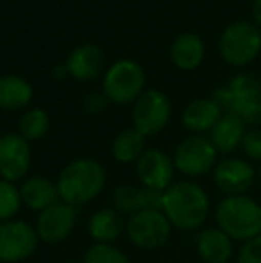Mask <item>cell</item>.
<instances>
[{
  "label": "cell",
  "mask_w": 261,
  "mask_h": 263,
  "mask_svg": "<svg viewBox=\"0 0 261 263\" xmlns=\"http://www.w3.org/2000/svg\"><path fill=\"white\" fill-rule=\"evenodd\" d=\"M56 184L61 201L75 208L93 201L104 190L106 170L95 159H75L61 170Z\"/></svg>",
  "instance_id": "1"
},
{
  "label": "cell",
  "mask_w": 261,
  "mask_h": 263,
  "mask_svg": "<svg viewBox=\"0 0 261 263\" xmlns=\"http://www.w3.org/2000/svg\"><path fill=\"white\" fill-rule=\"evenodd\" d=\"M209 211L208 194L192 181L172 184L163 194V213L179 229H197L204 224Z\"/></svg>",
  "instance_id": "2"
},
{
  "label": "cell",
  "mask_w": 261,
  "mask_h": 263,
  "mask_svg": "<svg viewBox=\"0 0 261 263\" xmlns=\"http://www.w3.org/2000/svg\"><path fill=\"white\" fill-rule=\"evenodd\" d=\"M216 224L231 240H247L261 235V206L247 195H229L216 208Z\"/></svg>",
  "instance_id": "3"
},
{
  "label": "cell",
  "mask_w": 261,
  "mask_h": 263,
  "mask_svg": "<svg viewBox=\"0 0 261 263\" xmlns=\"http://www.w3.org/2000/svg\"><path fill=\"white\" fill-rule=\"evenodd\" d=\"M218 52L234 68L249 66L261 54V29L254 22H233L220 34Z\"/></svg>",
  "instance_id": "4"
},
{
  "label": "cell",
  "mask_w": 261,
  "mask_h": 263,
  "mask_svg": "<svg viewBox=\"0 0 261 263\" xmlns=\"http://www.w3.org/2000/svg\"><path fill=\"white\" fill-rule=\"evenodd\" d=\"M147 77L142 65L132 59H118L108 66L102 77V93L118 106L134 104L145 91Z\"/></svg>",
  "instance_id": "5"
},
{
  "label": "cell",
  "mask_w": 261,
  "mask_h": 263,
  "mask_svg": "<svg viewBox=\"0 0 261 263\" xmlns=\"http://www.w3.org/2000/svg\"><path fill=\"white\" fill-rule=\"evenodd\" d=\"M172 115L170 99L159 90H145L132 104V124L143 136H152L167 127Z\"/></svg>",
  "instance_id": "6"
},
{
  "label": "cell",
  "mask_w": 261,
  "mask_h": 263,
  "mask_svg": "<svg viewBox=\"0 0 261 263\" xmlns=\"http://www.w3.org/2000/svg\"><path fill=\"white\" fill-rule=\"evenodd\" d=\"M216 149L202 135L183 140L174 153V166L185 176L198 177L208 174L216 163Z\"/></svg>",
  "instance_id": "7"
},
{
  "label": "cell",
  "mask_w": 261,
  "mask_h": 263,
  "mask_svg": "<svg viewBox=\"0 0 261 263\" xmlns=\"http://www.w3.org/2000/svg\"><path fill=\"white\" fill-rule=\"evenodd\" d=\"M127 235L139 249H157L170 238L172 224L163 211H139L127 220Z\"/></svg>",
  "instance_id": "8"
},
{
  "label": "cell",
  "mask_w": 261,
  "mask_h": 263,
  "mask_svg": "<svg viewBox=\"0 0 261 263\" xmlns=\"http://www.w3.org/2000/svg\"><path fill=\"white\" fill-rule=\"evenodd\" d=\"M36 228L24 220H7L0 224V261L16 263L29 258L38 247Z\"/></svg>",
  "instance_id": "9"
},
{
  "label": "cell",
  "mask_w": 261,
  "mask_h": 263,
  "mask_svg": "<svg viewBox=\"0 0 261 263\" xmlns=\"http://www.w3.org/2000/svg\"><path fill=\"white\" fill-rule=\"evenodd\" d=\"M31 166V147L18 133L0 136V177L9 183L24 179Z\"/></svg>",
  "instance_id": "10"
},
{
  "label": "cell",
  "mask_w": 261,
  "mask_h": 263,
  "mask_svg": "<svg viewBox=\"0 0 261 263\" xmlns=\"http://www.w3.org/2000/svg\"><path fill=\"white\" fill-rule=\"evenodd\" d=\"M174 159L159 149H147L136 161V174L143 186L165 192L174 179Z\"/></svg>",
  "instance_id": "11"
},
{
  "label": "cell",
  "mask_w": 261,
  "mask_h": 263,
  "mask_svg": "<svg viewBox=\"0 0 261 263\" xmlns=\"http://www.w3.org/2000/svg\"><path fill=\"white\" fill-rule=\"evenodd\" d=\"M77 220L75 208L66 202H57L50 208L43 210L36 220V233L43 242L57 243L68 238Z\"/></svg>",
  "instance_id": "12"
},
{
  "label": "cell",
  "mask_w": 261,
  "mask_h": 263,
  "mask_svg": "<svg viewBox=\"0 0 261 263\" xmlns=\"http://www.w3.org/2000/svg\"><path fill=\"white\" fill-rule=\"evenodd\" d=\"M215 183L227 195H244L254 183V168L249 161L240 158L222 159L215 166Z\"/></svg>",
  "instance_id": "13"
},
{
  "label": "cell",
  "mask_w": 261,
  "mask_h": 263,
  "mask_svg": "<svg viewBox=\"0 0 261 263\" xmlns=\"http://www.w3.org/2000/svg\"><path fill=\"white\" fill-rule=\"evenodd\" d=\"M68 76L77 81H93L106 72L104 50L93 43H83L68 54L65 61Z\"/></svg>",
  "instance_id": "14"
},
{
  "label": "cell",
  "mask_w": 261,
  "mask_h": 263,
  "mask_svg": "<svg viewBox=\"0 0 261 263\" xmlns=\"http://www.w3.org/2000/svg\"><path fill=\"white\" fill-rule=\"evenodd\" d=\"M165 192L147 186H118L113 195L116 210L120 213H139V211H163Z\"/></svg>",
  "instance_id": "15"
},
{
  "label": "cell",
  "mask_w": 261,
  "mask_h": 263,
  "mask_svg": "<svg viewBox=\"0 0 261 263\" xmlns=\"http://www.w3.org/2000/svg\"><path fill=\"white\" fill-rule=\"evenodd\" d=\"M206 58V45L195 32H183L175 36L170 45V61L175 68L183 72H192L198 68Z\"/></svg>",
  "instance_id": "16"
},
{
  "label": "cell",
  "mask_w": 261,
  "mask_h": 263,
  "mask_svg": "<svg viewBox=\"0 0 261 263\" xmlns=\"http://www.w3.org/2000/svg\"><path fill=\"white\" fill-rule=\"evenodd\" d=\"M20 197L22 202L27 204V208L39 211V213L61 202L57 184L43 176H32L27 181H24L20 188Z\"/></svg>",
  "instance_id": "17"
},
{
  "label": "cell",
  "mask_w": 261,
  "mask_h": 263,
  "mask_svg": "<svg viewBox=\"0 0 261 263\" xmlns=\"http://www.w3.org/2000/svg\"><path fill=\"white\" fill-rule=\"evenodd\" d=\"M224 111L211 97L195 99L183 111V124L188 131L193 133H209L216 122L222 118Z\"/></svg>",
  "instance_id": "18"
},
{
  "label": "cell",
  "mask_w": 261,
  "mask_h": 263,
  "mask_svg": "<svg viewBox=\"0 0 261 263\" xmlns=\"http://www.w3.org/2000/svg\"><path fill=\"white\" fill-rule=\"evenodd\" d=\"M211 99L222 107L224 113L238 117L245 125L261 124V101L259 99H242L229 93L227 88H218L213 91Z\"/></svg>",
  "instance_id": "19"
},
{
  "label": "cell",
  "mask_w": 261,
  "mask_h": 263,
  "mask_svg": "<svg viewBox=\"0 0 261 263\" xmlns=\"http://www.w3.org/2000/svg\"><path fill=\"white\" fill-rule=\"evenodd\" d=\"M34 97L31 83L16 73L0 76V109L18 111L31 104Z\"/></svg>",
  "instance_id": "20"
},
{
  "label": "cell",
  "mask_w": 261,
  "mask_h": 263,
  "mask_svg": "<svg viewBox=\"0 0 261 263\" xmlns=\"http://www.w3.org/2000/svg\"><path fill=\"white\" fill-rule=\"evenodd\" d=\"M245 124L238 117L231 113H224L222 118L209 131V142L216 149V153H233L236 147L242 145L245 135Z\"/></svg>",
  "instance_id": "21"
},
{
  "label": "cell",
  "mask_w": 261,
  "mask_h": 263,
  "mask_svg": "<svg viewBox=\"0 0 261 263\" xmlns=\"http://www.w3.org/2000/svg\"><path fill=\"white\" fill-rule=\"evenodd\" d=\"M198 256L206 263H227L233 256V243L222 229H206L197 236Z\"/></svg>",
  "instance_id": "22"
},
{
  "label": "cell",
  "mask_w": 261,
  "mask_h": 263,
  "mask_svg": "<svg viewBox=\"0 0 261 263\" xmlns=\"http://www.w3.org/2000/svg\"><path fill=\"white\" fill-rule=\"evenodd\" d=\"M127 228L126 220H124L122 213L118 210L104 208L98 210L93 217L90 218V235L97 243H111L122 236L124 229Z\"/></svg>",
  "instance_id": "23"
},
{
  "label": "cell",
  "mask_w": 261,
  "mask_h": 263,
  "mask_svg": "<svg viewBox=\"0 0 261 263\" xmlns=\"http://www.w3.org/2000/svg\"><path fill=\"white\" fill-rule=\"evenodd\" d=\"M145 151V136L134 127L120 131L111 145V154L118 163H136Z\"/></svg>",
  "instance_id": "24"
},
{
  "label": "cell",
  "mask_w": 261,
  "mask_h": 263,
  "mask_svg": "<svg viewBox=\"0 0 261 263\" xmlns=\"http://www.w3.org/2000/svg\"><path fill=\"white\" fill-rule=\"evenodd\" d=\"M50 129V118L45 109L42 107H32L22 115L18 122V135L25 138L27 142L42 140Z\"/></svg>",
  "instance_id": "25"
},
{
  "label": "cell",
  "mask_w": 261,
  "mask_h": 263,
  "mask_svg": "<svg viewBox=\"0 0 261 263\" xmlns=\"http://www.w3.org/2000/svg\"><path fill=\"white\" fill-rule=\"evenodd\" d=\"M226 88L234 97L259 99L261 101V81L254 73H247V72L236 73L234 77H231L229 84H227Z\"/></svg>",
  "instance_id": "26"
},
{
  "label": "cell",
  "mask_w": 261,
  "mask_h": 263,
  "mask_svg": "<svg viewBox=\"0 0 261 263\" xmlns=\"http://www.w3.org/2000/svg\"><path fill=\"white\" fill-rule=\"evenodd\" d=\"M20 204V188H16L13 183L0 177V224L11 220L18 213Z\"/></svg>",
  "instance_id": "27"
},
{
  "label": "cell",
  "mask_w": 261,
  "mask_h": 263,
  "mask_svg": "<svg viewBox=\"0 0 261 263\" xmlns=\"http://www.w3.org/2000/svg\"><path fill=\"white\" fill-rule=\"evenodd\" d=\"M83 263H131L126 253L111 243H95L84 254Z\"/></svg>",
  "instance_id": "28"
},
{
  "label": "cell",
  "mask_w": 261,
  "mask_h": 263,
  "mask_svg": "<svg viewBox=\"0 0 261 263\" xmlns=\"http://www.w3.org/2000/svg\"><path fill=\"white\" fill-rule=\"evenodd\" d=\"M242 151L254 161H261V129H249L242 140Z\"/></svg>",
  "instance_id": "29"
},
{
  "label": "cell",
  "mask_w": 261,
  "mask_h": 263,
  "mask_svg": "<svg viewBox=\"0 0 261 263\" xmlns=\"http://www.w3.org/2000/svg\"><path fill=\"white\" fill-rule=\"evenodd\" d=\"M238 263H261V235L247 240L240 247Z\"/></svg>",
  "instance_id": "30"
},
{
  "label": "cell",
  "mask_w": 261,
  "mask_h": 263,
  "mask_svg": "<svg viewBox=\"0 0 261 263\" xmlns=\"http://www.w3.org/2000/svg\"><path fill=\"white\" fill-rule=\"evenodd\" d=\"M108 97H106L104 93H98V91H91V93H88L86 97L83 99V107L86 113L90 115H98L102 113V111L106 109V106H108Z\"/></svg>",
  "instance_id": "31"
},
{
  "label": "cell",
  "mask_w": 261,
  "mask_h": 263,
  "mask_svg": "<svg viewBox=\"0 0 261 263\" xmlns=\"http://www.w3.org/2000/svg\"><path fill=\"white\" fill-rule=\"evenodd\" d=\"M252 20L261 29V0H252Z\"/></svg>",
  "instance_id": "32"
},
{
  "label": "cell",
  "mask_w": 261,
  "mask_h": 263,
  "mask_svg": "<svg viewBox=\"0 0 261 263\" xmlns=\"http://www.w3.org/2000/svg\"><path fill=\"white\" fill-rule=\"evenodd\" d=\"M50 76H52L56 81H65L66 77H70V76H68V70H66V66H65V65L54 66L52 72H50Z\"/></svg>",
  "instance_id": "33"
},
{
  "label": "cell",
  "mask_w": 261,
  "mask_h": 263,
  "mask_svg": "<svg viewBox=\"0 0 261 263\" xmlns=\"http://www.w3.org/2000/svg\"><path fill=\"white\" fill-rule=\"evenodd\" d=\"M259 177H261V168H259Z\"/></svg>",
  "instance_id": "34"
},
{
  "label": "cell",
  "mask_w": 261,
  "mask_h": 263,
  "mask_svg": "<svg viewBox=\"0 0 261 263\" xmlns=\"http://www.w3.org/2000/svg\"><path fill=\"white\" fill-rule=\"evenodd\" d=\"M70 263H72V261H70Z\"/></svg>",
  "instance_id": "35"
}]
</instances>
